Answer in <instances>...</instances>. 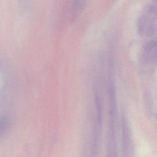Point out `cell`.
Returning a JSON list of instances; mask_svg holds the SVG:
<instances>
[{"label": "cell", "instance_id": "1", "mask_svg": "<svg viewBox=\"0 0 157 157\" xmlns=\"http://www.w3.org/2000/svg\"><path fill=\"white\" fill-rule=\"evenodd\" d=\"M156 7L150 5L145 9L137 22L138 31L143 36H150L156 32Z\"/></svg>", "mask_w": 157, "mask_h": 157}, {"label": "cell", "instance_id": "2", "mask_svg": "<svg viewBox=\"0 0 157 157\" xmlns=\"http://www.w3.org/2000/svg\"><path fill=\"white\" fill-rule=\"evenodd\" d=\"M108 117L106 157H117L116 138L117 104H109Z\"/></svg>", "mask_w": 157, "mask_h": 157}, {"label": "cell", "instance_id": "3", "mask_svg": "<svg viewBox=\"0 0 157 157\" xmlns=\"http://www.w3.org/2000/svg\"><path fill=\"white\" fill-rule=\"evenodd\" d=\"M122 157H134V147L128 121L125 114H122Z\"/></svg>", "mask_w": 157, "mask_h": 157}, {"label": "cell", "instance_id": "4", "mask_svg": "<svg viewBox=\"0 0 157 157\" xmlns=\"http://www.w3.org/2000/svg\"><path fill=\"white\" fill-rule=\"evenodd\" d=\"M144 48V60L145 63H155L157 56L156 40H151L146 44Z\"/></svg>", "mask_w": 157, "mask_h": 157}, {"label": "cell", "instance_id": "5", "mask_svg": "<svg viewBox=\"0 0 157 157\" xmlns=\"http://www.w3.org/2000/svg\"><path fill=\"white\" fill-rule=\"evenodd\" d=\"M86 4L84 1H74L70 10V19L71 22L75 21L84 10Z\"/></svg>", "mask_w": 157, "mask_h": 157}, {"label": "cell", "instance_id": "6", "mask_svg": "<svg viewBox=\"0 0 157 157\" xmlns=\"http://www.w3.org/2000/svg\"><path fill=\"white\" fill-rule=\"evenodd\" d=\"M10 124V118L8 116H4L0 117V136L8 130Z\"/></svg>", "mask_w": 157, "mask_h": 157}]
</instances>
